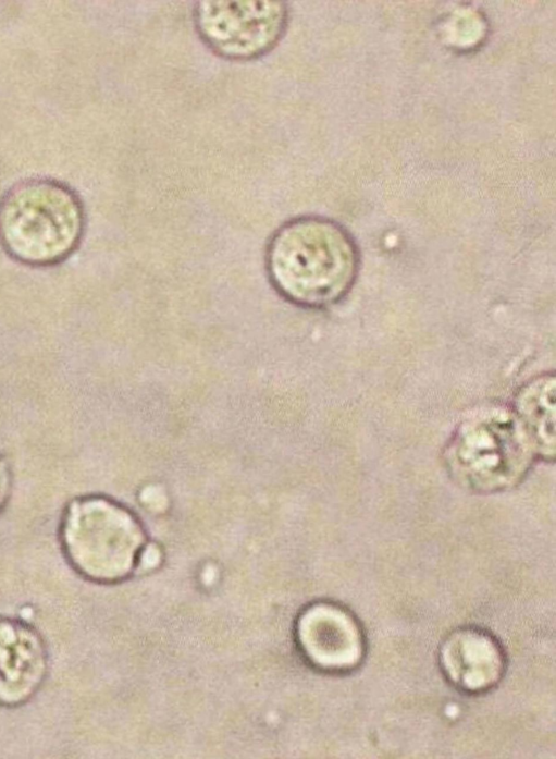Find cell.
Here are the masks:
<instances>
[{
  "label": "cell",
  "instance_id": "30bf717a",
  "mask_svg": "<svg viewBox=\"0 0 556 759\" xmlns=\"http://www.w3.org/2000/svg\"><path fill=\"white\" fill-rule=\"evenodd\" d=\"M158 550L155 547H149L141 561V566L145 568L153 566L158 562Z\"/></svg>",
  "mask_w": 556,
  "mask_h": 759
},
{
  "label": "cell",
  "instance_id": "52a82bcc",
  "mask_svg": "<svg viewBox=\"0 0 556 759\" xmlns=\"http://www.w3.org/2000/svg\"><path fill=\"white\" fill-rule=\"evenodd\" d=\"M445 675L466 691H484L497 684L504 672V653L498 642L477 628L452 633L440 651Z\"/></svg>",
  "mask_w": 556,
  "mask_h": 759
},
{
  "label": "cell",
  "instance_id": "ba28073f",
  "mask_svg": "<svg viewBox=\"0 0 556 759\" xmlns=\"http://www.w3.org/2000/svg\"><path fill=\"white\" fill-rule=\"evenodd\" d=\"M518 414L532 432L545 440L548 448V430L554 431L555 379L554 376L538 378L526 385L517 399Z\"/></svg>",
  "mask_w": 556,
  "mask_h": 759
},
{
  "label": "cell",
  "instance_id": "3957f363",
  "mask_svg": "<svg viewBox=\"0 0 556 759\" xmlns=\"http://www.w3.org/2000/svg\"><path fill=\"white\" fill-rule=\"evenodd\" d=\"M58 538L69 566L95 583H114L133 568L143 541L133 516L96 494L71 499L63 507Z\"/></svg>",
  "mask_w": 556,
  "mask_h": 759
},
{
  "label": "cell",
  "instance_id": "7a4b0ae2",
  "mask_svg": "<svg viewBox=\"0 0 556 759\" xmlns=\"http://www.w3.org/2000/svg\"><path fill=\"white\" fill-rule=\"evenodd\" d=\"M85 209L69 185L52 179H27L0 199V246L13 260L44 268L66 260L79 246Z\"/></svg>",
  "mask_w": 556,
  "mask_h": 759
},
{
  "label": "cell",
  "instance_id": "5b68a950",
  "mask_svg": "<svg viewBox=\"0 0 556 759\" xmlns=\"http://www.w3.org/2000/svg\"><path fill=\"white\" fill-rule=\"evenodd\" d=\"M49 652L42 635L24 620L0 616V707L18 708L44 686Z\"/></svg>",
  "mask_w": 556,
  "mask_h": 759
},
{
  "label": "cell",
  "instance_id": "9c48e42d",
  "mask_svg": "<svg viewBox=\"0 0 556 759\" xmlns=\"http://www.w3.org/2000/svg\"><path fill=\"white\" fill-rule=\"evenodd\" d=\"M13 470L8 458L0 452V513L8 505L13 491Z\"/></svg>",
  "mask_w": 556,
  "mask_h": 759
},
{
  "label": "cell",
  "instance_id": "6da1fadb",
  "mask_svg": "<svg viewBox=\"0 0 556 759\" xmlns=\"http://www.w3.org/2000/svg\"><path fill=\"white\" fill-rule=\"evenodd\" d=\"M359 269L357 246L338 223L302 216L280 225L265 248V270L273 289L304 308L336 304L353 287Z\"/></svg>",
  "mask_w": 556,
  "mask_h": 759
},
{
  "label": "cell",
  "instance_id": "8992f818",
  "mask_svg": "<svg viewBox=\"0 0 556 759\" xmlns=\"http://www.w3.org/2000/svg\"><path fill=\"white\" fill-rule=\"evenodd\" d=\"M298 639L308 659L329 670L355 668L363 654V638L354 616L346 610L319 603L299 619Z\"/></svg>",
  "mask_w": 556,
  "mask_h": 759
},
{
  "label": "cell",
  "instance_id": "277c9868",
  "mask_svg": "<svg viewBox=\"0 0 556 759\" xmlns=\"http://www.w3.org/2000/svg\"><path fill=\"white\" fill-rule=\"evenodd\" d=\"M197 34L215 54L234 61L260 58L283 37L288 22L284 1L205 0L195 4Z\"/></svg>",
  "mask_w": 556,
  "mask_h": 759
}]
</instances>
